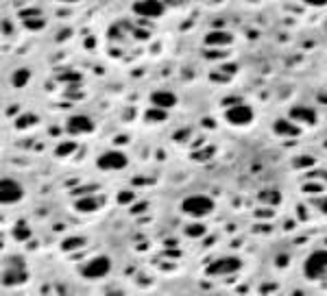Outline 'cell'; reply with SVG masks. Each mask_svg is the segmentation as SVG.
I'll list each match as a JSON object with an SVG mask.
<instances>
[{"label":"cell","mask_w":327,"mask_h":296,"mask_svg":"<svg viewBox=\"0 0 327 296\" xmlns=\"http://www.w3.org/2000/svg\"><path fill=\"white\" fill-rule=\"evenodd\" d=\"M181 211L192 218H205L214 211V200L205 194H192L181 200Z\"/></svg>","instance_id":"6da1fadb"},{"label":"cell","mask_w":327,"mask_h":296,"mask_svg":"<svg viewBox=\"0 0 327 296\" xmlns=\"http://www.w3.org/2000/svg\"><path fill=\"white\" fill-rule=\"evenodd\" d=\"M303 275L310 281H319L327 275V250H316L305 259L303 264Z\"/></svg>","instance_id":"7a4b0ae2"},{"label":"cell","mask_w":327,"mask_h":296,"mask_svg":"<svg viewBox=\"0 0 327 296\" xmlns=\"http://www.w3.org/2000/svg\"><path fill=\"white\" fill-rule=\"evenodd\" d=\"M96 166H98V170H103V172H118V170H124L129 166V157L124 155L122 150L111 148V150H105L96 159Z\"/></svg>","instance_id":"3957f363"},{"label":"cell","mask_w":327,"mask_h":296,"mask_svg":"<svg viewBox=\"0 0 327 296\" xmlns=\"http://www.w3.org/2000/svg\"><path fill=\"white\" fill-rule=\"evenodd\" d=\"M253 118H255L253 109L244 105V102H233V105L225 109V120L231 127H249L253 122Z\"/></svg>","instance_id":"277c9868"},{"label":"cell","mask_w":327,"mask_h":296,"mask_svg":"<svg viewBox=\"0 0 327 296\" xmlns=\"http://www.w3.org/2000/svg\"><path fill=\"white\" fill-rule=\"evenodd\" d=\"M109 270H111V259H109L107 255H98V257L90 259L83 268H81V277L90 279V281H96V279L107 277Z\"/></svg>","instance_id":"5b68a950"},{"label":"cell","mask_w":327,"mask_h":296,"mask_svg":"<svg viewBox=\"0 0 327 296\" xmlns=\"http://www.w3.org/2000/svg\"><path fill=\"white\" fill-rule=\"evenodd\" d=\"M242 261L233 255H227V257H220V259H214L210 266H207V275L210 277H227V275H233V272L240 270Z\"/></svg>","instance_id":"8992f818"},{"label":"cell","mask_w":327,"mask_h":296,"mask_svg":"<svg viewBox=\"0 0 327 296\" xmlns=\"http://www.w3.org/2000/svg\"><path fill=\"white\" fill-rule=\"evenodd\" d=\"M164 11H166V7H164L162 0H135L133 2V13L146 20L162 18Z\"/></svg>","instance_id":"52a82bcc"},{"label":"cell","mask_w":327,"mask_h":296,"mask_svg":"<svg viewBox=\"0 0 327 296\" xmlns=\"http://www.w3.org/2000/svg\"><path fill=\"white\" fill-rule=\"evenodd\" d=\"M65 131L70 135H90L94 131V122L85 113H72V116L65 120Z\"/></svg>","instance_id":"ba28073f"},{"label":"cell","mask_w":327,"mask_h":296,"mask_svg":"<svg viewBox=\"0 0 327 296\" xmlns=\"http://www.w3.org/2000/svg\"><path fill=\"white\" fill-rule=\"evenodd\" d=\"M22 196H24V188H22L18 181L2 179V183H0V200L4 205H15V202L22 200Z\"/></svg>","instance_id":"9c48e42d"},{"label":"cell","mask_w":327,"mask_h":296,"mask_svg":"<svg viewBox=\"0 0 327 296\" xmlns=\"http://www.w3.org/2000/svg\"><path fill=\"white\" fill-rule=\"evenodd\" d=\"M288 118L294 120L297 124H305V127H314L316 122H319V116H316V111L312 107H303V105H297L292 107L290 111H288Z\"/></svg>","instance_id":"30bf717a"},{"label":"cell","mask_w":327,"mask_h":296,"mask_svg":"<svg viewBox=\"0 0 327 296\" xmlns=\"http://www.w3.org/2000/svg\"><path fill=\"white\" fill-rule=\"evenodd\" d=\"M26 266L24 264H20L18 268H13V264L9 261V266L4 264V270H2V283L4 286H20V283H24L26 281Z\"/></svg>","instance_id":"8fae6325"},{"label":"cell","mask_w":327,"mask_h":296,"mask_svg":"<svg viewBox=\"0 0 327 296\" xmlns=\"http://www.w3.org/2000/svg\"><path fill=\"white\" fill-rule=\"evenodd\" d=\"M272 131H275V135H279V138H299V135H301V124H297L290 118H279V120H275V124H272Z\"/></svg>","instance_id":"7c38bea8"},{"label":"cell","mask_w":327,"mask_h":296,"mask_svg":"<svg viewBox=\"0 0 327 296\" xmlns=\"http://www.w3.org/2000/svg\"><path fill=\"white\" fill-rule=\"evenodd\" d=\"M151 105L155 107H162V109H172L177 105V96L168 90H157L151 94Z\"/></svg>","instance_id":"4fadbf2b"},{"label":"cell","mask_w":327,"mask_h":296,"mask_svg":"<svg viewBox=\"0 0 327 296\" xmlns=\"http://www.w3.org/2000/svg\"><path fill=\"white\" fill-rule=\"evenodd\" d=\"M231 33H227V31H222V29H214V31H210L205 35V44L207 46H214V48H218V46H229L231 44Z\"/></svg>","instance_id":"5bb4252c"},{"label":"cell","mask_w":327,"mask_h":296,"mask_svg":"<svg viewBox=\"0 0 327 296\" xmlns=\"http://www.w3.org/2000/svg\"><path fill=\"white\" fill-rule=\"evenodd\" d=\"M98 207H101V200H98L96 196H83V198L74 200V209L81 211V213H92V211H96Z\"/></svg>","instance_id":"9a60e30c"},{"label":"cell","mask_w":327,"mask_h":296,"mask_svg":"<svg viewBox=\"0 0 327 296\" xmlns=\"http://www.w3.org/2000/svg\"><path fill=\"white\" fill-rule=\"evenodd\" d=\"M85 246V238L83 235H70L61 242V250L63 253H72V250H79Z\"/></svg>","instance_id":"2e32d148"},{"label":"cell","mask_w":327,"mask_h":296,"mask_svg":"<svg viewBox=\"0 0 327 296\" xmlns=\"http://www.w3.org/2000/svg\"><path fill=\"white\" fill-rule=\"evenodd\" d=\"M29 81H31V70H26V68H18L13 74H11V85L18 87V90L26 87Z\"/></svg>","instance_id":"e0dca14e"},{"label":"cell","mask_w":327,"mask_h":296,"mask_svg":"<svg viewBox=\"0 0 327 296\" xmlns=\"http://www.w3.org/2000/svg\"><path fill=\"white\" fill-rule=\"evenodd\" d=\"M168 109H162V107H155L153 105L151 109H146V113H144V118H146V122H164V120H168Z\"/></svg>","instance_id":"ac0fdd59"},{"label":"cell","mask_w":327,"mask_h":296,"mask_svg":"<svg viewBox=\"0 0 327 296\" xmlns=\"http://www.w3.org/2000/svg\"><path fill=\"white\" fill-rule=\"evenodd\" d=\"M258 198L264 202V205H269V207L272 205V207H275V205H279V202H281V194L277 190H266V192H260Z\"/></svg>","instance_id":"d6986e66"},{"label":"cell","mask_w":327,"mask_h":296,"mask_svg":"<svg viewBox=\"0 0 327 296\" xmlns=\"http://www.w3.org/2000/svg\"><path fill=\"white\" fill-rule=\"evenodd\" d=\"M35 122H37V116H35V113H22V116L15 120V129H18V131H24V129L33 127Z\"/></svg>","instance_id":"ffe728a7"},{"label":"cell","mask_w":327,"mask_h":296,"mask_svg":"<svg viewBox=\"0 0 327 296\" xmlns=\"http://www.w3.org/2000/svg\"><path fill=\"white\" fill-rule=\"evenodd\" d=\"M76 142H61V144L57 146V150H54V155L57 157H70V155H74L76 152Z\"/></svg>","instance_id":"44dd1931"},{"label":"cell","mask_w":327,"mask_h":296,"mask_svg":"<svg viewBox=\"0 0 327 296\" xmlns=\"http://www.w3.org/2000/svg\"><path fill=\"white\" fill-rule=\"evenodd\" d=\"M13 238L18 240V242H24V240H29V238H31V229L26 227V222H24V220H20L18 224H15V229H13Z\"/></svg>","instance_id":"7402d4cb"},{"label":"cell","mask_w":327,"mask_h":296,"mask_svg":"<svg viewBox=\"0 0 327 296\" xmlns=\"http://www.w3.org/2000/svg\"><path fill=\"white\" fill-rule=\"evenodd\" d=\"M183 233L188 235V238H203V235H205V227L201 222H192V224H188V227L183 229Z\"/></svg>","instance_id":"603a6c76"},{"label":"cell","mask_w":327,"mask_h":296,"mask_svg":"<svg viewBox=\"0 0 327 296\" xmlns=\"http://www.w3.org/2000/svg\"><path fill=\"white\" fill-rule=\"evenodd\" d=\"M24 26H26V29H31V31H40L42 26H46V22H44L42 18H40V20H31V18H24Z\"/></svg>","instance_id":"cb8c5ba5"},{"label":"cell","mask_w":327,"mask_h":296,"mask_svg":"<svg viewBox=\"0 0 327 296\" xmlns=\"http://www.w3.org/2000/svg\"><path fill=\"white\" fill-rule=\"evenodd\" d=\"M133 200H135L133 192H120V194H118V202H120V205H129V202H133Z\"/></svg>","instance_id":"d4e9b609"},{"label":"cell","mask_w":327,"mask_h":296,"mask_svg":"<svg viewBox=\"0 0 327 296\" xmlns=\"http://www.w3.org/2000/svg\"><path fill=\"white\" fill-rule=\"evenodd\" d=\"M303 192H308V194H319V192H323V183H305Z\"/></svg>","instance_id":"484cf974"},{"label":"cell","mask_w":327,"mask_h":296,"mask_svg":"<svg viewBox=\"0 0 327 296\" xmlns=\"http://www.w3.org/2000/svg\"><path fill=\"white\" fill-rule=\"evenodd\" d=\"M314 205L319 207V211H321V213H325V216H327V196H321V198H316V200H314Z\"/></svg>","instance_id":"4316f807"},{"label":"cell","mask_w":327,"mask_h":296,"mask_svg":"<svg viewBox=\"0 0 327 296\" xmlns=\"http://www.w3.org/2000/svg\"><path fill=\"white\" fill-rule=\"evenodd\" d=\"M294 163H299L301 168H310V166H314V157H299Z\"/></svg>","instance_id":"83f0119b"},{"label":"cell","mask_w":327,"mask_h":296,"mask_svg":"<svg viewBox=\"0 0 327 296\" xmlns=\"http://www.w3.org/2000/svg\"><path fill=\"white\" fill-rule=\"evenodd\" d=\"M188 138H190V131H188V129H183V133H177V135H174V140H177V142L188 140Z\"/></svg>","instance_id":"f1b7e54d"},{"label":"cell","mask_w":327,"mask_h":296,"mask_svg":"<svg viewBox=\"0 0 327 296\" xmlns=\"http://www.w3.org/2000/svg\"><path fill=\"white\" fill-rule=\"evenodd\" d=\"M308 218V211H303V205H299V220H305Z\"/></svg>","instance_id":"f546056e"},{"label":"cell","mask_w":327,"mask_h":296,"mask_svg":"<svg viewBox=\"0 0 327 296\" xmlns=\"http://www.w3.org/2000/svg\"><path fill=\"white\" fill-rule=\"evenodd\" d=\"M310 4H319V7H323V4H327V0H308Z\"/></svg>","instance_id":"4dcf8cb0"},{"label":"cell","mask_w":327,"mask_h":296,"mask_svg":"<svg viewBox=\"0 0 327 296\" xmlns=\"http://www.w3.org/2000/svg\"><path fill=\"white\" fill-rule=\"evenodd\" d=\"M164 255H168V257H179V250H166Z\"/></svg>","instance_id":"1f68e13d"},{"label":"cell","mask_w":327,"mask_h":296,"mask_svg":"<svg viewBox=\"0 0 327 296\" xmlns=\"http://www.w3.org/2000/svg\"><path fill=\"white\" fill-rule=\"evenodd\" d=\"M61 2H76V0H61Z\"/></svg>","instance_id":"d6a6232c"},{"label":"cell","mask_w":327,"mask_h":296,"mask_svg":"<svg viewBox=\"0 0 327 296\" xmlns=\"http://www.w3.org/2000/svg\"><path fill=\"white\" fill-rule=\"evenodd\" d=\"M325 244H327V240H325Z\"/></svg>","instance_id":"836d02e7"}]
</instances>
